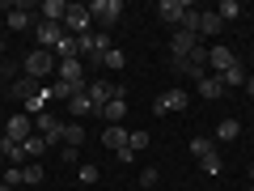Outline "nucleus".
<instances>
[{
  "instance_id": "16",
  "label": "nucleus",
  "mask_w": 254,
  "mask_h": 191,
  "mask_svg": "<svg viewBox=\"0 0 254 191\" xmlns=\"http://www.w3.org/2000/svg\"><path fill=\"white\" fill-rule=\"evenodd\" d=\"M64 13H68L64 0H43V4H38V21H55V26H64Z\"/></svg>"
},
{
  "instance_id": "3",
  "label": "nucleus",
  "mask_w": 254,
  "mask_h": 191,
  "mask_svg": "<svg viewBox=\"0 0 254 191\" xmlns=\"http://www.w3.org/2000/svg\"><path fill=\"white\" fill-rule=\"evenodd\" d=\"M170 68H174V73L195 77V81H203V77H208V47H195L187 60H170Z\"/></svg>"
},
{
  "instance_id": "19",
  "label": "nucleus",
  "mask_w": 254,
  "mask_h": 191,
  "mask_svg": "<svg viewBox=\"0 0 254 191\" xmlns=\"http://www.w3.org/2000/svg\"><path fill=\"white\" fill-rule=\"evenodd\" d=\"M81 90H85V81H81V85H72V81H51V85H47V94H51V98H60V102H72Z\"/></svg>"
},
{
  "instance_id": "27",
  "label": "nucleus",
  "mask_w": 254,
  "mask_h": 191,
  "mask_svg": "<svg viewBox=\"0 0 254 191\" xmlns=\"http://www.w3.org/2000/svg\"><path fill=\"white\" fill-rule=\"evenodd\" d=\"M81 140H85V127H81V123H64V145L76 149Z\"/></svg>"
},
{
  "instance_id": "11",
  "label": "nucleus",
  "mask_w": 254,
  "mask_h": 191,
  "mask_svg": "<svg viewBox=\"0 0 254 191\" xmlns=\"http://www.w3.org/2000/svg\"><path fill=\"white\" fill-rule=\"evenodd\" d=\"M187 9H190L187 0H161V4H157V17H161L165 26L178 30V26H182V13H187Z\"/></svg>"
},
{
  "instance_id": "29",
  "label": "nucleus",
  "mask_w": 254,
  "mask_h": 191,
  "mask_svg": "<svg viewBox=\"0 0 254 191\" xmlns=\"http://www.w3.org/2000/svg\"><path fill=\"white\" fill-rule=\"evenodd\" d=\"M178 30H187V34H199V9H195V4L182 13V26H178Z\"/></svg>"
},
{
  "instance_id": "36",
  "label": "nucleus",
  "mask_w": 254,
  "mask_h": 191,
  "mask_svg": "<svg viewBox=\"0 0 254 191\" xmlns=\"http://www.w3.org/2000/svg\"><path fill=\"white\" fill-rule=\"evenodd\" d=\"M157 179H161L157 166H144V170H140V187H157Z\"/></svg>"
},
{
  "instance_id": "34",
  "label": "nucleus",
  "mask_w": 254,
  "mask_h": 191,
  "mask_svg": "<svg viewBox=\"0 0 254 191\" xmlns=\"http://www.w3.org/2000/svg\"><path fill=\"white\" fill-rule=\"evenodd\" d=\"M21 183H43V166H38V162H26V166H21Z\"/></svg>"
},
{
  "instance_id": "14",
  "label": "nucleus",
  "mask_w": 254,
  "mask_h": 191,
  "mask_svg": "<svg viewBox=\"0 0 254 191\" xmlns=\"http://www.w3.org/2000/svg\"><path fill=\"white\" fill-rule=\"evenodd\" d=\"M34 34H38V47H43V51H51V47L60 43L64 34H68V30H64V26H55V21H38V26H34Z\"/></svg>"
},
{
  "instance_id": "5",
  "label": "nucleus",
  "mask_w": 254,
  "mask_h": 191,
  "mask_svg": "<svg viewBox=\"0 0 254 191\" xmlns=\"http://www.w3.org/2000/svg\"><path fill=\"white\" fill-rule=\"evenodd\" d=\"M190 106V94L182 90V85H174V90H165L161 98L153 102V115H170V110H187Z\"/></svg>"
},
{
  "instance_id": "4",
  "label": "nucleus",
  "mask_w": 254,
  "mask_h": 191,
  "mask_svg": "<svg viewBox=\"0 0 254 191\" xmlns=\"http://www.w3.org/2000/svg\"><path fill=\"white\" fill-rule=\"evenodd\" d=\"M64 26H68V34L81 38L93 30V17H89V4H68V13H64Z\"/></svg>"
},
{
  "instance_id": "39",
  "label": "nucleus",
  "mask_w": 254,
  "mask_h": 191,
  "mask_svg": "<svg viewBox=\"0 0 254 191\" xmlns=\"http://www.w3.org/2000/svg\"><path fill=\"white\" fill-rule=\"evenodd\" d=\"M76 179H81V183H98V166H81Z\"/></svg>"
},
{
  "instance_id": "15",
  "label": "nucleus",
  "mask_w": 254,
  "mask_h": 191,
  "mask_svg": "<svg viewBox=\"0 0 254 191\" xmlns=\"http://www.w3.org/2000/svg\"><path fill=\"white\" fill-rule=\"evenodd\" d=\"M55 77H60V81L81 85L85 81V60H60V64H55Z\"/></svg>"
},
{
  "instance_id": "32",
  "label": "nucleus",
  "mask_w": 254,
  "mask_h": 191,
  "mask_svg": "<svg viewBox=\"0 0 254 191\" xmlns=\"http://www.w3.org/2000/svg\"><path fill=\"white\" fill-rule=\"evenodd\" d=\"M199 170H203V174H220V170H225V157H220V153H208V157L199 162Z\"/></svg>"
},
{
  "instance_id": "30",
  "label": "nucleus",
  "mask_w": 254,
  "mask_h": 191,
  "mask_svg": "<svg viewBox=\"0 0 254 191\" xmlns=\"http://www.w3.org/2000/svg\"><path fill=\"white\" fill-rule=\"evenodd\" d=\"M216 136L220 140H237V136H242V123H237V119H225V123L216 127Z\"/></svg>"
},
{
  "instance_id": "24",
  "label": "nucleus",
  "mask_w": 254,
  "mask_h": 191,
  "mask_svg": "<svg viewBox=\"0 0 254 191\" xmlns=\"http://www.w3.org/2000/svg\"><path fill=\"white\" fill-rule=\"evenodd\" d=\"M21 149H26V162H38V157H43V153H47V149H51V145H47L43 136H30L26 145H21Z\"/></svg>"
},
{
  "instance_id": "21",
  "label": "nucleus",
  "mask_w": 254,
  "mask_h": 191,
  "mask_svg": "<svg viewBox=\"0 0 254 191\" xmlns=\"http://www.w3.org/2000/svg\"><path fill=\"white\" fill-rule=\"evenodd\" d=\"M123 115H127V98H110L106 106H102V119H106V127L123 123Z\"/></svg>"
},
{
  "instance_id": "28",
  "label": "nucleus",
  "mask_w": 254,
  "mask_h": 191,
  "mask_svg": "<svg viewBox=\"0 0 254 191\" xmlns=\"http://www.w3.org/2000/svg\"><path fill=\"white\" fill-rule=\"evenodd\" d=\"M216 17H220V21H237V17H242V4H237V0H220Z\"/></svg>"
},
{
  "instance_id": "26",
  "label": "nucleus",
  "mask_w": 254,
  "mask_h": 191,
  "mask_svg": "<svg viewBox=\"0 0 254 191\" xmlns=\"http://www.w3.org/2000/svg\"><path fill=\"white\" fill-rule=\"evenodd\" d=\"M68 106H72V115H98V106H93V102H89V94H76V98L72 102H68Z\"/></svg>"
},
{
  "instance_id": "8",
  "label": "nucleus",
  "mask_w": 254,
  "mask_h": 191,
  "mask_svg": "<svg viewBox=\"0 0 254 191\" xmlns=\"http://www.w3.org/2000/svg\"><path fill=\"white\" fill-rule=\"evenodd\" d=\"M199 47V34H187V30H174L170 34V60H187L190 51Z\"/></svg>"
},
{
  "instance_id": "31",
  "label": "nucleus",
  "mask_w": 254,
  "mask_h": 191,
  "mask_svg": "<svg viewBox=\"0 0 254 191\" xmlns=\"http://www.w3.org/2000/svg\"><path fill=\"white\" fill-rule=\"evenodd\" d=\"M123 64H127V55L119 51V47H110V51H106V60H102V68H110V73H119Z\"/></svg>"
},
{
  "instance_id": "41",
  "label": "nucleus",
  "mask_w": 254,
  "mask_h": 191,
  "mask_svg": "<svg viewBox=\"0 0 254 191\" xmlns=\"http://www.w3.org/2000/svg\"><path fill=\"white\" fill-rule=\"evenodd\" d=\"M250 179H254V166H250Z\"/></svg>"
},
{
  "instance_id": "2",
  "label": "nucleus",
  "mask_w": 254,
  "mask_h": 191,
  "mask_svg": "<svg viewBox=\"0 0 254 191\" xmlns=\"http://www.w3.org/2000/svg\"><path fill=\"white\" fill-rule=\"evenodd\" d=\"M76 43H81V55H85L89 64H102V60H106V51L115 47V43H110V34H106V30H98V34L89 30V34H81Z\"/></svg>"
},
{
  "instance_id": "20",
  "label": "nucleus",
  "mask_w": 254,
  "mask_h": 191,
  "mask_svg": "<svg viewBox=\"0 0 254 191\" xmlns=\"http://www.w3.org/2000/svg\"><path fill=\"white\" fill-rule=\"evenodd\" d=\"M4 26H9L13 34H21V30H30V26H38V21H34V13H30V9H13L9 17H4Z\"/></svg>"
},
{
  "instance_id": "23",
  "label": "nucleus",
  "mask_w": 254,
  "mask_h": 191,
  "mask_svg": "<svg viewBox=\"0 0 254 191\" xmlns=\"http://www.w3.org/2000/svg\"><path fill=\"white\" fill-rule=\"evenodd\" d=\"M220 94H225V85H220V77H203V81H199V98H208V102H216L220 98Z\"/></svg>"
},
{
  "instance_id": "10",
  "label": "nucleus",
  "mask_w": 254,
  "mask_h": 191,
  "mask_svg": "<svg viewBox=\"0 0 254 191\" xmlns=\"http://www.w3.org/2000/svg\"><path fill=\"white\" fill-rule=\"evenodd\" d=\"M34 123H38V132H43L47 145H60V140H64V123H60V115H47V110H43V115H34Z\"/></svg>"
},
{
  "instance_id": "7",
  "label": "nucleus",
  "mask_w": 254,
  "mask_h": 191,
  "mask_svg": "<svg viewBox=\"0 0 254 191\" xmlns=\"http://www.w3.org/2000/svg\"><path fill=\"white\" fill-rule=\"evenodd\" d=\"M89 17L98 21V26H115V21L123 17V4H119V0H93V4H89Z\"/></svg>"
},
{
  "instance_id": "18",
  "label": "nucleus",
  "mask_w": 254,
  "mask_h": 191,
  "mask_svg": "<svg viewBox=\"0 0 254 191\" xmlns=\"http://www.w3.org/2000/svg\"><path fill=\"white\" fill-rule=\"evenodd\" d=\"M0 157L9 166H26V149H21L17 140H9V136H0Z\"/></svg>"
},
{
  "instance_id": "25",
  "label": "nucleus",
  "mask_w": 254,
  "mask_h": 191,
  "mask_svg": "<svg viewBox=\"0 0 254 191\" xmlns=\"http://www.w3.org/2000/svg\"><path fill=\"white\" fill-rule=\"evenodd\" d=\"M190 153H195V162H203L208 153H216V140H208V136H195V140H190Z\"/></svg>"
},
{
  "instance_id": "1",
  "label": "nucleus",
  "mask_w": 254,
  "mask_h": 191,
  "mask_svg": "<svg viewBox=\"0 0 254 191\" xmlns=\"http://www.w3.org/2000/svg\"><path fill=\"white\" fill-rule=\"evenodd\" d=\"M21 73H26L30 81H43V77H51V73H55V55H51V51H43V47H34V51L21 60Z\"/></svg>"
},
{
  "instance_id": "40",
  "label": "nucleus",
  "mask_w": 254,
  "mask_h": 191,
  "mask_svg": "<svg viewBox=\"0 0 254 191\" xmlns=\"http://www.w3.org/2000/svg\"><path fill=\"white\" fill-rule=\"evenodd\" d=\"M0 191H13V187H9V183H0Z\"/></svg>"
},
{
  "instance_id": "35",
  "label": "nucleus",
  "mask_w": 254,
  "mask_h": 191,
  "mask_svg": "<svg viewBox=\"0 0 254 191\" xmlns=\"http://www.w3.org/2000/svg\"><path fill=\"white\" fill-rule=\"evenodd\" d=\"M127 149H131V153H144V149H148V132H131Z\"/></svg>"
},
{
  "instance_id": "37",
  "label": "nucleus",
  "mask_w": 254,
  "mask_h": 191,
  "mask_svg": "<svg viewBox=\"0 0 254 191\" xmlns=\"http://www.w3.org/2000/svg\"><path fill=\"white\" fill-rule=\"evenodd\" d=\"M13 94L30 102V98H34V94H38V90H34V81H17V85H13Z\"/></svg>"
},
{
  "instance_id": "13",
  "label": "nucleus",
  "mask_w": 254,
  "mask_h": 191,
  "mask_svg": "<svg viewBox=\"0 0 254 191\" xmlns=\"http://www.w3.org/2000/svg\"><path fill=\"white\" fill-rule=\"evenodd\" d=\"M127 140H131V132H127L123 123H115V127H106V132H102V145L115 149V157H119V153H127Z\"/></svg>"
},
{
  "instance_id": "38",
  "label": "nucleus",
  "mask_w": 254,
  "mask_h": 191,
  "mask_svg": "<svg viewBox=\"0 0 254 191\" xmlns=\"http://www.w3.org/2000/svg\"><path fill=\"white\" fill-rule=\"evenodd\" d=\"M4 183L17 191V187H21V166H9V170H4Z\"/></svg>"
},
{
  "instance_id": "6",
  "label": "nucleus",
  "mask_w": 254,
  "mask_h": 191,
  "mask_svg": "<svg viewBox=\"0 0 254 191\" xmlns=\"http://www.w3.org/2000/svg\"><path fill=\"white\" fill-rule=\"evenodd\" d=\"M85 94H89V102L98 106V115H102V106H106L110 98H127L123 85H110V81H89V85H85Z\"/></svg>"
},
{
  "instance_id": "12",
  "label": "nucleus",
  "mask_w": 254,
  "mask_h": 191,
  "mask_svg": "<svg viewBox=\"0 0 254 191\" xmlns=\"http://www.w3.org/2000/svg\"><path fill=\"white\" fill-rule=\"evenodd\" d=\"M30 127H34V119H30V115H13L9 123H4V136H9V140H17V145H26V140L34 136Z\"/></svg>"
},
{
  "instance_id": "42",
  "label": "nucleus",
  "mask_w": 254,
  "mask_h": 191,
  "mask_svg": "<svg viewBox=\"0 0 254 191\" xmlns=\"http://www.w3.org/2000/svg\"><path fill=\"white\" fill-rule=\"evenodd\" d=\"M250 191H254V187H250Z\"/></svg>"
},
{
  "instance_id": "22",
  "label": "nucleus",
  "mask_w": 254,
  "mask_h": 191,
  "mask_svg": "<svg viewBox=\"0 0 254 191\" xmlns=\"http://www.w3.org/2000/svg\"><path fill=\"white\" fill-rule=\"evenodd\" d=\"M220 26H225V21L216 17V9H212V13H203V9H199V34H203V38L220 34Z\"/></svg>"
},
{
  "instance_id": "33",
  "label": "nucleus",
  "mask_w": 254,
  "mask_h": 191,
  "mask_svg": "<svg viewBox=\"0 0 254 191\" xmlns=\"http://www.w3.org/2000/svg\"><path fill=\"white\" fill-rule=\"evenodd\" d=\"M220 85H225V90H233V85H246V73H242V64H237V68H229V73L220 77Z\"/></svg>"
},
{
  "instance_id": "9",
  "label": "nucleus",
  "mask_w": 254,
  "mask_h": 191,
  "mask_svg": "<svg viewBox=\"0 0 254 191\" xmlns=\"http://www.w3.org/2000/svg\"><path fill=\"white\" fill-rule=\"evenodd\" d=\"M208 68H212V77H225L229 68H237V55L229 47H208Z\"/></svg>"
},
{
  "instance_id": "17",
  "label": "nucleus",
  "mask_w": 254,
  "mask_h": 191,
  "mask_svg": "<svg viewBox=\"0 0 254 191\" xmlns=\"http://www.w3.org/2000/svg\"><path fill=\"white\" fill-rule=\"evenodd\" d=\"M51 55H55V60H81V43H76L72 34H64L60 43L51 47Z\"/></svg>"
}]
</instances>
